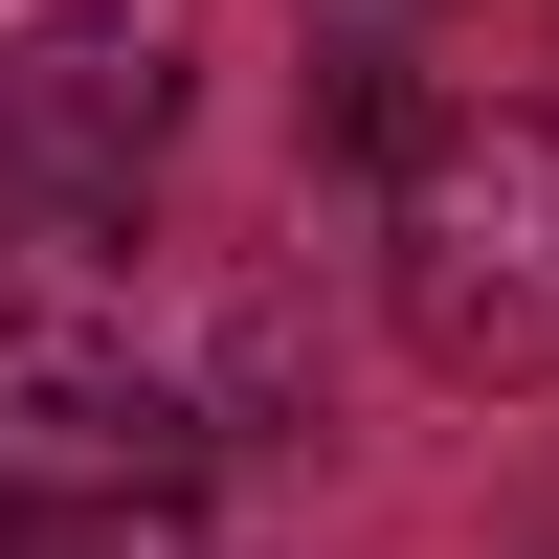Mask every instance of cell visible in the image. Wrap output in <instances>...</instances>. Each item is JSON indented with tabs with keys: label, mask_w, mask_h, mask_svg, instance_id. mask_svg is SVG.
<instances>
[{
	"label": "cell",
	"mask_w": 559,
	"mask_h": 559,
	"mask_svg": "<svg viewBox=\"0 0 559 559\" xmlns=\"http://www.w3.org/2000/svg\"><path fill=\"white\" fill-rule=\"evenodd\" d=\"M179 471H202V426H179L157 358L68 336V313H0V537H112Z\"/></svg>",
	"instance_id": "2"
},
{
	"label": "cell",
	"mask_w": 559,
	"mask_h": 559,
	"mask_svg": "<svg viewBox=\"0 0 559 559\" xmlns=\"http://www.w3.org/2000/svg\"><path fill=\"white\" fill-rule=\"evenodd\" d=\"M381 292L448 381H559V112H426L381 157Z\"/></svg>",
	"instance_id": "1"
},
{
	"label": "cell",
	"mask_w": 559,
	"mask_h": 559,
	"mask_svg": "<svg viewBox=\"0 0 559 559\" xmlns=\"http://www.w3.org/2000/svg\"><path fill=\"white\" fill-rule=\"evenodd\" d=\"M157 134H179V45H157V23L68 0V23H23V45H0V202L112 224L134 179H157Z\"/></svg>",
	"instance_id": "3"
}]
</instances>
